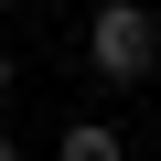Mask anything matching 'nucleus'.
I'll use <instances>...</instances> for the list:
<instances>
[{"instance_id": "obj_1", "label": "nucleus", "mask_w": 161, "mask_h": 161, "mask_svg": "<svg viewBox=\"0 0 161 161\" xmlns=\"http://www.w3.org/2000/svg\"><path fill=\"white\" fill-rule=\"evenodd\" d=\"M86 64L108 75V86H140V75L161 64V22L140 11V0H108V11L86 22Z\"/></svg>"}, {"instance_id": "obj_2", "label": "nucleus", "mask_w": 161, "mask_h": 161, "mask_svg": "<svg viewBox=\"0 0 161 161\" xmlns=\"http://www.w3.org/2000/svg\"><path fill=\"white\" fill-rule=\"evenodd\" d=\"M54 161H129V140H118L108 118H75V129L54 140Z\"/></svg>"}, {"instance_id": "obj_3", "label": "nucleus", "mask_w": 161, "mask_h": 161, "mask_svg": "<svg viewBox=\"0 0 161 161\" xmlns=\"http://www.w3.org/2000/svg\"><path fill=\"white\" fill-rule=\"evenodd\" d=\"M0 86H11V54H0Z\"/></svg>"}, {"instance_id": "obj_4", "label": "nucleus", "mask_w": 161, "mask_h": 161, "mask_svg": "<svg viewBox=\"0 0 161 161\" xmlns=\"http://www.w3.org/2000/svg\"><path fill=\"white\" fill-rule=\"evenodd\" d=\"M0 161H22V150H11V140H0Z\"/></svg>"}]
</instances>
